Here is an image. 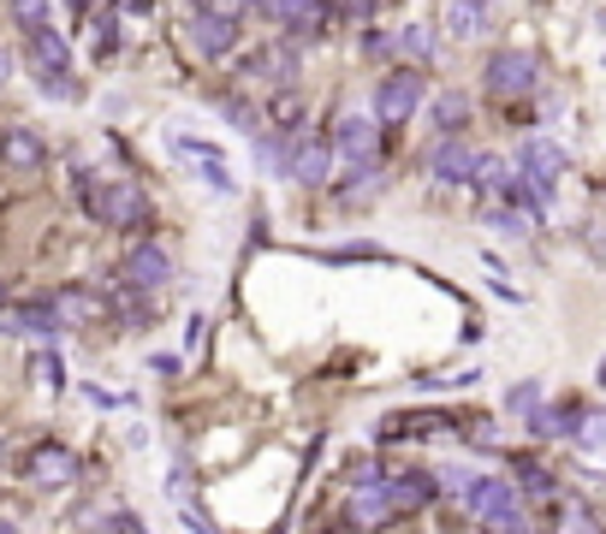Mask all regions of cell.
Wrapping results in <instances>:
<instances>
[{
  "instance_id": "6da1fadb",
  "label": "cell",
  "mask_w": 606,
  "mask_h": 534,
  "mask_svg": "<svg viewBox=\"0 0 606 534\" xmlns=\"http://www.w3.org/2000/svg\"><path fill=\"white\" fill-rule=\"evenodd\" d=\"M30 66H36V84H42L54 101L78 96V89H72V54H66V36L60 30H48V24L30 30Z\"/></svg>"
},
{
  "instance_id": "7a4b0ae2",
  "label": "cell",
  "mask_w": 606,
  "mask_h": 534,
  "mask_svg": "<svg viewBox=\"0 0 606 534\" xmlns=\"http://www.w3.org/2000/svg\"><path fill=\"white\" fill-rule=\"evenodd\" d=\"M464 505L482 517L488 529H523V511H517V487L512 481H464Z\"/></svg>"
},
{
  "instance_id": "3957f363",
  "label": "cell",
  "mask_w": 606,
  "mask_h": 534,
  "mask_svg": "<svg viewBox=\"0 0 606 534\" xmlns=\"http://www.w3.org/2000/svg\"><path fill=\"white\" fill-rule=\"evenodd\" d=\"M559 173H565V149H559V143H547V137H529V143L517 149V178H523V185L535 190L541 202L553 196Z\"/></svg>"
},
{
  "instance_id": "277c9868",
  "label": "cell",
  "mask_w": 606,
  "mask_h": 534,
  "mask_svg": "<svg viewBox=\"0 0 606 534\" xmlns=\"http://www.w3.org/2000/svg\"><path fill=\"white\" fill-rule=\"evenodd\" d=\"M416 101H422V78L416 72H393V78H381V89H375V119L404 125L416 113Z\"/></svg>"
},
{
  "instance_id": "5b68a950",
  "label": "cell",
  "mask_w": 606,
  "mask_h": 534,
  "mask_svg": "<svg viewBox=\"0 0 606 534\" xmlns=\"http://www.w3.org/2000/svg\"><path fill=\"white\" fill-rule=\"evenodd\" d=\"M535 54H517V48H500L494 60H488V89L494 96H529L535 89Z\"/></svg>"
},
{
  "instance_id": "8992f818",
  "label": "cell",
  "mask_w": 606,
  "mask_h": 534,
  "mask_svg": "<svg viewBox=\"0 0 606 534\" xmlns=\"http://www.w3.org/2000/svg\"><path fill=\"white\" fill-rule=\"evenodd\" d=\"M84 202H90V208H96L108 226H137V220H143V196H137L131 185H113V190L84 185Z\"/></svg>"
},
{
  "instance_id": "52a82bcc",
  "label": "cell",
  "mask_w": 606,
  "mask_h": 534,
  "mask_svg": "<svg viewBox=\"0 0 606 534\" xmlns=\"http://www.w3.org/2000/svg\"><path fill=\"white\" fill-rule=\"evenodd\" d=\"M339 161H345V167H375V119L369 113H345V119H339Z\"/></svg>"
},
{
  "instance_id": "ba28073f",
  "label": "cell",
  "mask_w": 606,
  "mask_h": 534,
  "mask_svg": "<svg viewBox=\"0 0 606 534\" xmlns=\"http://www.w3.org/2000/svg\"><path fill=\"white\" fill-rule=\"evenodd\" d=\"M232 42H238V18H220V12H209V7H197V18H191V48L197 54H232Z\"/></svg>"
},
{
  "instance_id": "9c48e42d",
  "label": "cell",
  "mask_w": 606,
  "mask_h": 534,
  "mask_svg": "<svg viewBox=\"0 0 606 534\" xmlns=\"http://www.w3.org/2000/svg\"><path fill=\"white\" fill-rule=\"evenodd\" d=\"M30 481L36 487H66V481H78V457L66 452V445H42V452H30Z\"/></svg>"
},
{
  "instance_id": "30bf717a",
  "label": "cell",
  "mask_w": 606,
  "mask_h": 534,
  "mask_svg": "<svg viewBox=\"0 0 606 534\" xmlns=\"http://www.w3.org/2000/svg\"><path fill=\"white\" fill-rule=\"evenodd\" d=\"M470 167H476L470 143H458L452 131H446V143H434V155H428V173H434L440 185H470Z\"/></svg>"
},
{
  "instance_id": "8fae6325",
  "label": "cell",
  "mask_w": 606,
  "mask_h": 534,
  "mask_svg": "<svg viewBox=\"0 0 606 534\" xmlns=\"http://www.w3.org/2000/svg\"><path fill=\"white\" fill-rule=\"evenodd\" d=\"M268 18L292 24L298 36H321V0H256Z\"/></svg>"
},
{
  "instance_id": "7c38bea8",
  "label": "cell",
  "mask_w": 606,
  "mask_h": 534,
  "mask_svg": "<svg viewBox=\"0 0 606 534\" xmlns=\"http://www.w3.org/2000/svg\"><path fill=\"white\" fill-rule=\"evenodd\" d=\"M125 279L143 285V291H155V285H167V279H173V267H167V256H161L155 244H143V250H131V262H125Z\"/></svg>"
},
{
  "instance_id": "4fadbf2b",
  "label": "cell",
  "mask_w": 606,
  "mask_h": 534,
  "mask_svg": "<svg viewBox=\"0 0 606 534\" xmlns=\"http://www.w3.org/2000/svg\"><path fill=\"white\" fill-rule=\"evenodd\" d=\"M0 161H7V167H42V137L36 131H24V125H12L7 137H0Z\"/></svg>"
},
{
  "instance_id": "5bb4252c",
  "label": "cell",
  "mask_w": 606,
  "mask_h": 534,
  "mask_svg": "<svg viewBox=\"0 0 606 534\" xmlns=\"http://www.w3.org/2000/svg\"><path fill=\"white\" fill-rule=\"evenodd\" d=\"M286 167H292V178H303V185H327V167H333V155H327V143H298Z\"/></svg>"
},
{
  "instance_id": "9a60e30c",
  "label": "cell",
  "mask_w": 606,
  "mask_h": 534,
  "mask_svg": "<svg viewBox=\"0 0 606 534\" xmlns=\"http://www.w3.org/2000/svg\"><path fill=\"white\" fill-rule=\"evenodd\" d=\"M428 493H434V481H428V475H399V481H387V505H393V511H422Z\"/></svg>"
},
{
  "instance_id": "2e32d148",
  "label": "cell",
  "mask_w": 606,
  "mask_h": 534,
  "mask_svg": "<svg viewBox=\"0 0 606 534\" xmlns=\"http://www.w3.org/2000/svg\"><path fill=\"white\" fill-rule=\"evenodd\" d=\"M351 523H357V529H369V523H387V517H393V505H387V487H363V493H351Z\"/></svg>"
},
{
  "instance_id": "e0dca14e",
  "label": "cell",
  "mask_w": 606,
  "mask_h": 534,
  "mask_svg": "<svg viewBox=\"0 0 606 534\" xmlns=\"http://www.w3.org/2000/svg\"><path fill=\"white\" fill-rule=\"evenodd\" d=\"M529 428H535L541 440H559V434H577V410L565 404V410H529Z\"/></svg>"
},
{
  "instance_id": "ac0fdd59",
  "label": "cell",
  "mask_w": 606,
  "mask_h": 534,
  "mask_svg": "<svg viewBox=\"0 0 606 534\" xmlns=\"http://www.w3.org/2000/svg\"><path fill=\"white\" fill-rule=\"evenodd\" d=\"M464 119H470V96H458V89H452V96L434 101V125H440V131H458Z\"/></svg>"
},
{
  "instance_id": "d6986e66",
  "label": "cell",
  "mask_w": 606,
  "mask_h": 534,
  "mask_svg": "<svg viewBox=\"0 0 606 534\" xmlns=\"http://www.w3.org/2000/svg\"><path fill=\"white\" fill-rule=\"evenodd\" d=\"M250 72H256V78H274V84H286L298 72V60L292 54H280V48H268V54H256L250 60Z\"/></svg>"
},
{
  "instance_id": "ffe728a7",
  "label": "cell",
  "mask_w": 606,
  "mask_h": 534,
  "mask_svg": "<svg viewBox=\"0 0 606 534\" xmlns=\"http://www.w3.org/2000/svg\"><path fill=\"white\" fill-rule=\"evenodd\" d=\"M446 24H452V36H476V30H482V7H470V0H452V7H446Z\"/></svg>"
},
{
  "instance_id": "44dd1931",
  "label": "cell",
  "mask_w": 606,
  "mask_h": 534,
  "mask_svg": "<svg viewBox=\"0 0 606 534\" xmlns=\"http://www.w3.org/2000/svg\"><path fill=\"white\" fill-rule=\"evenodd\" d=\"M393 48H404L411 60H428V54H434V36H428L422 24H404V30L393 36Z\"/></svg>"
},
{
  "instance_id": "7402d4cb",
  "label": "cell",
  "mask_w": 606,
  "mask_h": 534,
  "mask_svg": "<svg viewBox=\"0 0 606 534\" xmlns=\"http://www.w3.org/2000/svg\"><path fill=\"white\" fill-rule=\"evenodd\" d=\"M18 327H30V333H54V327H60L54 303H30V309L18 315Z\"/></svg>"
},
{
  "instance_id": "603a6c76",
  "label": "cell",
  "mask_w": 606,
  "mask_h": 534,
  "mask_svg": "<svg viewBox=\"0 0 606 534\" xmlns=\"http://www.w3.org/2000/svg\"><path fill=\"white\" fill-rule=\"evenodd\" d=\"M12 18H18L24 30H36V24H48V0H12Z\"/></svg>"
},
{
  "instance_id": "cb8c5ba5",
  "label": "cell",
  "mask_w": 606,
  "mask_h": 534,
  "mask_svg": "<svg viewBox=\"0 0 606 534\" xmlns=\"http://www.w3.org/2000/svg\"><path fill=\"white\" fill-rule=\"evenodd\" d=\"M535 398H541V386H535V380H523V386H512V398H505V404H512V410H535Z\"/></svg>"
},
{
  "instance_id": "d4e9b609",
  "label": "cell",
  "mask_w": 606,
  "mask_h": 534,
  "mask_svg": "<svg viewBox=\"0 0 606 534\" xmlns=\"http://www.w3.org/2000/svg\"><path fill=\"white\" fill-rule=\"evenodd\" d=\"M202 7H209V12H220V18H244V7H250V0H202Z\"/></svg>"
},
{
  "instance_id": "484cf974",
  "label": "cell",
  "mask_w": 606,
  "mask_h": 534,
  "mask_svg": "<svg viewBox=\"0 0 606 534\" xmlns=\"http://www.w3.org/2000/svg\"><path fill=\"white\" fill-rule=\"evenodd\" d=\"M7 72H12V60H7V48H0V84H7Z\"/></svg>"
},
{
  "instance_id": "4316f807",
  "label": "cell",
  "mask_w": 606,
  "mask_h": 534,
  "mask_svg": "<svg viewBox=\"0 0 606 534\" xmlns=\"http://www.w3.org/2000/svg\"><path fill=\"white\" fill-rule=\"evenodd\" d=\"M601 386H606V363H601Z\"/></svg>"
}]
</instances>
